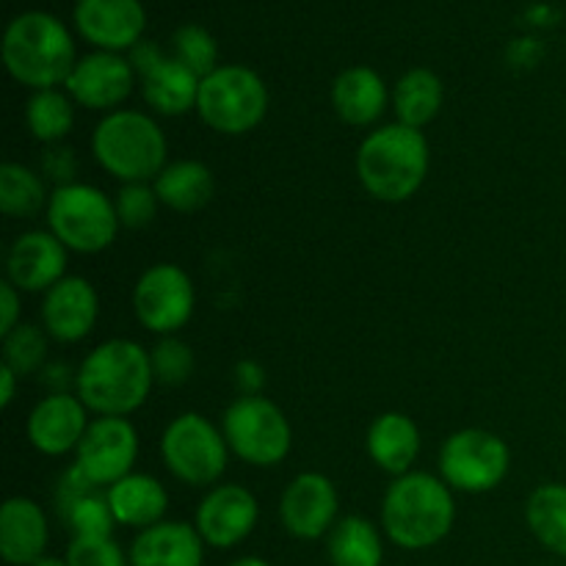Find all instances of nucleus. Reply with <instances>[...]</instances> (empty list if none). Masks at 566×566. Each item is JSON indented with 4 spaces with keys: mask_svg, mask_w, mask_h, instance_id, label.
<instances>
[{
    "mask_svg": "<svg viewBox=\"0 0 566 566\" xmlns=\"http://www.w3.org/2000/svg\"><path fill=\"white\" fill-rule=\"evenodd\" d=\"M136 77L130 59L122 53H108V50H94L77 59L64 88L75 99V105L105 116L111 111L125 108L136 88Z\"/></svg>",
    "mask_w": 566,
    "mask_h": 566,
    "instance_id": "16",
    "label": "nucleus"
},
{
    "mask_svg": "<svg viewBox=\"0 0 566 566\" xmlns=\"http://www.w3.org/2000/svg\"><path fill=\"white\" fill-rule=\"evenodd\" d=\"M105 495H108V506L116 525L133 528L136 534L164 523L166 512H169V492L149 473H136L133 470L130 475L111 484Z\"/></svg>",
    "mask_w": 566,
    "mask_h": 566,
    "instance_id": "25",
    "label": "nucleus"
},
{
    "mask_svg": "<svg viewBox=\"0 0 566 566\" xmlns=\"http://www.w3.org/2000/svg\"><path fill=\"white\" fill-rule=\"evenodd\" d=\"M525 525L547 553L566 558V484L547 481L536 486L525 501Z\"/></svg>",
    "mask_w": 566,
    "mask_h": 566,
    "instance_id": "29",
    "label": "nucleus"
},
{
    "mask_svg": "<svg viewBox=\"0 0 566 566\" xmlns=\"http://www.w3.org/2000/svg\"><path fill=\"white\" fill-rule=\"evenodd\" d=\"M75 28L97 50L122 53L142 42L147 14L142 0H77Z\"/></svg>",
    "mask_w": 566,
    "mask_h": 566,
    "instance_id": "20",
    "label": "nucleus"
},
{
    "mask_svg": "<svg viewBox=\"0 0 566 566\" xmlns=\"http://www.w3.org/2000/svg\"><path fill=\"white\" fill-rule=\"evenodd\" d=\"M70 249L44 227L28 230L11 241L6 254V280L20 293H48L66 276Z\"/></svg>",
    "mask_w": 566,
    "mask_h": 566,
    "instance_id": "18",
    "label": "nucleus"
},
{
    "mask_svg": "<svg viewBox=\"0 0 566 566\" xmlns=\"http://www.w3.org/2000/svg\"><path fill=\"white\" fill-rule=\"evenodd\" d=\"M171 55L180 64H186L193 75L208 77L210 72L219 70V44L210 36L208 28L202 25H182L171 36Z\"/></svg>",
    "mask_w": 566,
    "mask_h": 566,
    "instance_id": "35",
    "label": "nucleus"
},
{
    "mask_svg": "<svg viewBox=\"0 0 566 566\" xmlns=\"http://www.w3.org/2000/svg\"><path fill=\"white\" fill-rule=\"evenodd\" d=\"M44 332L50 340L75 346L94 332L99 318V296L86 276L66 274L59 285L50 287L39 307Z\"/></svg>",
    "mask_w": 566,
    "mask_h": 566,
    "instance_id": "19",
    "label": "nucleus"
},
{
    "mask_svg": "<svg viewBox=\"0 0 566 566\" xmlns=\"http://www.w3.org/2000/svg\"><path fill=\"white\" fill-rule=\"evenodd\" d=\"M260 523V503L243 484H216L193 512V528L210 551L241 547Z\"/></svg>",
    "mask_w": 566,
    "mask_h": 566,
    "instance_id": "15",
    "label": "nucleus"
},
{
    "mask_svg": "<svg viewBox=\"0 0 566 566\" xmlns=\"http://www.w3.org/2000/svg\"><path fill=\"white\" fill-rule=\"evenodd\" d=\"M385 531L363 514H346L324 539L332 566H381L385 564Z\"/></svg>",
    "mask_w": 566,
    "mask_h": 566,
    "instance_id": "27",
    "label": "nucleus"
},
{
    "mask_svg": "<svg viewBox=\"0 0 566 566\" xmlns=\"http://www.w3.org/2000/svg\"><path fill=\"white\" fill-rule=\"evenodd\" d=\"M160 205L171 213L191 216L208 208L216 193V177L208 164L197 158H177L164 166L153 180Z\"/></svg>",
    "mask_w": 566,
    "mask_h": 566,
    "instance_id": "26",
    "label": "nucleus"
},
{
    "mask_svg": "<svg viewBox=\"0 0 566 566\" xmlns=\"http://www.w3.org/2000/svg\"><path fill=\"white\" fill-rule=\"evenodd\" d=\"M280 525L298 542H318L329 536L340 520V492L335 481L318 470L293 475L276 503Z\"/></svg>",
    "mask_w": 566,
    "mask_h": 566,
    "instance_id": "13",
    "label": "nucleus"
},
{
    "mask_svg": "<svg viewBox=\"0 0 566 566\" xmlns=\"http://www.w3.org/2000/svg\"><path fill=\"white\" fill-rule=\"evenodd\" d=\"M138 448L142 440L130 418H92L75 451V464L94 486L108 490L133 473Z\"/></svg>",
    "mask_w": 566,
    "mask_h": 566,
    "instance_id": "14",
    "label": "nucleus"
},
{
    "mask_svg": "<svg viewBox=\"0 0 566 566\" xmlns=\"http://www.w3.org/2000/svg\"><path fill=\"white\" fill-rule=\"evenodd\" d=\"M442 103H446V86L442 77L429 66H415L403 72L392 86V114L401 125L423 130L426 125L440 116Z\"/></svg>",
    "mask_w": 566,
    "mask_h": 566,
    "instance_id": "28",
    "label": "nucleus"
},
{
    "mask_svg": "<svg viewBox=\"0 0 566 566\" xmlns=\"http://www.w3.org/2000/svg\"><path fill=\"white\" fill-rule=\"evenodd\" d=\"M77 155L70 144H50L44 147L42 158H39V175L50 182L53 188L70 186V182H77Z\"/></svg>",
    "mask_w": 566,
    "mask_h": 566,
    "instance_id": "38",
    "label": "nucleus"
},
{
    "mask_svg": "<svg viewBox=\"0 0 566 566\" xmlns=\"http://www.w3.org/2000/svg\"><path fill=\"white\" fill-rule=\"evenodd\" d=\"M354 169H357L359 186L376 202H409L429 177V138L423 130H415L401 122L374 127L359 142Z\"/></svg>",
    "mask_w": 566,
    "mask_h": 566,
    "instance_id": "3",
    "label": "nucleus"
},
{
    "mask_svg": "<svg viewBox=\"0 0 566 566\" xmlns=\"http://www.w3.org/2000/svg\"><path fill=\"white\" fill-rule=\"evenodd\" d=\"M50 182L25 164L6 160L0 166V213L9 219H36L48 210Z\"/></svg>",
    "mask_w": 566,
    "mask_h": 566,
    "instance_id": "30",
    "label": "nucleus"
},
{
    "mask_svg": "<svg viewBox=\"0 0 566 566\" xmlns=\"http://www.w3.org/2000/svg\"><path fill=\"white\" fill-rule=\"evenodd\" d=\"M269 86L243 64H221L199 83L197 114L219 136H247L269 114Z\"/></svg>",
    "mask_w": 566,
    "mask_h": 566,
    "instance_id": "7",
    "label": "nucleus"
},
{
    "mask_svg": "<svg viewBox=\"0 0 566 566\" xmlns=\"http://www.w3.org/2000/svg\"><path fill=\"white\" fill-rule=\"evenodd\" d=\"M25 127L42 147L64 144L75 127V99L66 94V88L31 92L25 103Z\"/></svg>",
    "mask_w": 566,
    "mask_h": 566,
    "instance_id": "31",
    "label": "nucleus"
},
{
    "mask_svg": "<svg viewBox=\"0 0 566 566\" xmlns=\"http://www.w3.org/2000/svg\"><path fill=\"white\" fill-rule=\"evenodd\" d=\"M61 523L72 536H114L116 520L111 514L105 490H92L59 512Z\"/></svg>",
    "mask_w": 566,
    "mask_h": 566,
    "instance_id": "34",
    "label": "nucleus"
},
{
    "mask_svg": "<svg viewBox=\"0 0 566 566\" xmlns=\"http://www.w3.org/2000/svg\"><path fill=\"white\" fill-rule=\"evenodd\" d=\"M232 457L249 468H280L293 451V426L269 396H238L221 415Z\"/></svg>",
    "mask_w": 566,
    "mask_h": 566,
    "instance_id": "9",
    "label": "nucleus"
},
{
    "mask_svg": "<svg viewBox=\"0 0 566 566\" xmlns=\"http://www.w3.org/2000/svg\"><path fill=\"white\" fill-rule=\"evenodd\" d=\"M457 525V497L434 473L412 470L392 479L381 497V531L398 551L420 553L442 545Z\"/></svg>",
    "mask_w": 566,
    "mask_h": 566,
    "instance_id": "2",
    "label": "nucleus"
},
{
    "mask_svg": "<svg viewBox=\"0 0 566 566\" xmlns=\"http://www.w3.org/2000/svg\"><path fill=\"white\" fill-rule=\"evenodd\" d=\"M50 335L44 326L25 324L22 321L17 329L3 335V363L6 368L14 370L20 379L28 376H39L50 363Z\"/></svg>",
    "mask_w": 566,
    "mask_h": 566,
    "instance_id": "32",
    "label": "nucleus"
},
{
    "mask_svg": "<svg viewBox=\"0 0 566 566\" xmlns=\"http://www.w3.org/2000/svg\"><path fill=\"white\" fill-rule=\"evenodd\" d=\"M230 446L221 426L199 412H182L166 423L160 434V459L171 479L193 490L219 484L230 464Z\"/></svg>",
    "mask_w": 566,
    "mask_h": 566,
    "instance_id": "8",
    "label": "nucleus"
},
{
    "mask_svg": "<svg viewBox=\"0 0 566 566\" xmlns=\"http://www.w3.org/2000/svg\"><path fill=\"white\" fill-rule=\"evenodd\" d=\"M64 558L70 566H130V556L114 536H72Z\"/></svg>",
    "mask_w": 566,
    "mask_h": 566,
    "instance_id": "37",
    "label": "nucleus"
},
{
    "mask_svg": "<svg viewBox=\"0 0 566 566\" xmlns=\"http://www.w3.org/2000/svg\"><path fill=\"white\" fill-rule=\"evenodd\" d=\"M50 523L33 497L14 495L0 506V556L9 566H33L48 556Z\"/></svg>",
    "mask_w": 566,
    "mask_h": 566,
    "instance_id": "21",
    "label": "nucleus"
},
{
    "mask_svg": "<svg viewBox=\"0 0 566 566\" xmlns=\"http://www.w3.org/2000/svg\"><path fill=\"white\" fill-rule=\"evenodd\" d=\"M332 108L348 127H376L392 105V92L374 66H348L332 81Z\"/></svg>",
    "mask_w": 566,
    "mask_h": 566,
    "instance_id": "23",
    "label": "nucleus"
},
{
    "mask_svg": "<svg viewBox=\"0 0 566 566\" xmlns=\"http://www.w3.org/2000/svg\"><path fill=\"white\" fill-rule=\"evenodd\" d=\"M227 566H274V564L265 562V558H260V556H241V558H235V562H230Z\"/></svg>",
    "mask_w": 566,
    "mask_h": 566,
    "instance_id": "42",
    "label": "nucleus"
},
{
    "mask_svg": "<svg viewBox=\"0 0 566 566\" xmlns=\"http://www.w3.org/2000/svg\"><path fill=\"white\" fill-rule=\"evenodd\" d=\"M17 381H22L20 376H17L11 368H6V365H0V407L3 409H9L11 403H14Z\"/></svg>",
    "mask_w": 566,
    "mask_h": 566,
    "instance_id": "41",
    "label": "nucleus"
},
{
    "mask_svg": "<svg viewBox=\"0 0 566 566\" xmlns=\"http://www.w3.org/2000/svg\"><path fill=\"white\" fill-rule=\"evenodd\" d=\"M208 545L202 542L193 523L186 520H164L144 528L130 542V566H205Z\"/></svg>",
    "mask_w": 566,
    "mask_h": 566,
    "instance_id": "22",
    "label": "nucleus"
},
{
    "mask_svg": "<svg viewBox=\"0 0 566 566\" xmlns=\"http://www.w3.org/2000/svg\"><path fill=\"white\" fill-rule=\"evenodd\" d=\"M88 415L92 412L75 392H48L28 412V442H31L33 451L50 459L75 453L88 423H92Z\"/></svg>",
    "mask_w": 566,
    "mask_h": 566,
    "instance_id": "17",
    "label": "nucleus"
},
{
    "mask_svg": "<svg viewBox=\"0 0 566 566\" xmlns=\"http://www.w3.org/2000/svg\"><path fill=\"white\" fill-rule=\"evenodd\" d=\"M232 381H235L238 396H263L269 374L258 359H238L232 368Z\"/></svg>",
    "mask_w": 566,
    "mask_h": 566,
    "instance_id": "39",
    "label": "nucleus"
},
{
    "mask_svg": "<svg viewBox=\"0 0 566 566\" xmlns=\"http://www.w3.org/2000/svg\"><path fill=\"white\" fill-rule=\"evenodd\" d=\"M420 448H423L420 426L407 412H381L379 418H374V423L368 426V434H365L368 459L392 479L412 473Z\"/></svg>",
    "mask_w": 566,
    "mask_h": 566,
    "instance_id": "24",
    "label": "nucleus"
},
{
    "mask_svg": "<svg viewBox=\"0 0 566 566\" xmlns=\"http://www.w3.org/2000/svg\"><path fill=\"white\" fill-rule=\"evenodd\" d=\"M127 59L142 81L144 103L155 116H186L188 111H197L202 77L193 75L175 55L142 39Z\"/></svg>",
    "mask_w": 566,
    "mask_h": 566,
    "instance_id": "12",
    "label": "nucleus"
},
{
    "mask_svg": "<svg viewBox=\"0 0 566 566\" xmlns=\"http://www.w3.org/2000/svg\"><path fill=\"white\" fill-rule=\"evenodd\" d=\"M133 315L155 337L177 335L197 310V285L177 263H155L142 271L130 293Z\"/></svg>",
    "mask_w": 566,
    "mask_h": 566,
    "instance_id": "11",
    "label": "nucleus"
},
{
    "mask_svg": "<svg viewBox=\"0 0 566 566\" xmlns=\"http://www.w3.org/2000/svg\"><path fill=\"white\" fill-rule=\"evenodd\" d=\"M149 363H153L155 385L182 387L197 370V354L180 335H166L155 337L149 346Z\"/></svg>",
    "mask_w": 566,
    "mask_h": 566,
    "instance_id": "33",
    "label": "nucleus"
},
{
    "mask_svg": "<svg viewBox=\"0 0 566 566\" xmlns=\"http://www.w3.org/2000/svg\"><path fill=\"white\" fill-rule=\"evenodd\" d=\"M437 470L453 492L486 495L509 479L512 448L495 431L459 429L442 442Z\"/></svg>",
    "mask_w": 566,
    "mask_h": 566,
    "instance_id": "10",
    "label": "nucleus"
},
{
    "mask_svg": "<svg viewBox=\"0 0 566 566\" xmlns=\"http://www.w3.org/2000/svg\"><path fill=\"white\" fill-rule=\"evenodd\" d=\"M92 155L114 180L153 182L169 164V138L155 114L119 108L105 114L92 130Z\"/></svg>",
    "mask_w": 566,
    "mask_h": 566,
    "instance_id": "5",
    "label": "nucleus"
},
{
    "mask_svg": "<svg viewBox=\"0 0 566 566\" xmlns=\"http://www.w3.org/2000/svg\"><path fill=\"white\" fill-rule=\"evenodd\" d=\"M22 324V293L9 280L0 285V337Z\"/></svg>",
    "mask_w": 566,
    "mask_h": 566,
    "instance_id": "40",
    "label": "nucleus"
},
{
    "mask_svg": "<svg viewBox=\"0 0 566 566\" xmlns=\"http://www.w3.org/2000/svg\"><path fill=\"white\" fill-rule=\"evenodd\" d=\"M33 566H70V562H66L64 556H50V553H48V556L39 558V562Z\"/></svg>",
    "mask_w": 566,
    "mask_h": 566,
    "instance_id": "43",
    "label": "nucleus"
},
{
    "mask_svg": "<svg viewBox=\"0 0 566 566\" xmlns=\"http://www.w3.org/2000/svg\"><path fill=\"white\" fill-rule=\"evenodd\" d=\"M3 64L6 72L31 92L66 86V77L77 64L72 33L48 11H25L6 28Z\"/></svg>",
    "mask_w": 566,
    "mask_h": 566,
    "instance_id": "4",
    "label": "nucleus"
},
{
    "mask_svg": "<svg viewBox=\"0 0 566 566\" xmlns=\"http://www.w3.org/2000/svg\"><path fill=\"white\" fill-rule=\"evenodd\" d=\"M114 205L122 230H147L164 208L153 182H125L114 193Z\"/></svg>",
    "mask_w": 566,
    "mask_h": 566,
    "instance_id": "36",
    "label": "nucleus"
},
{
    "mask_svg": "<svg viewBox=\"0 0 566 566\" xmlns=\"http://www.w3.org/2000/svg\"><path fill=\"white\" fill-rule=\"evenodd\" d=\"M44 221H48V230L72 254L105 252L114 247L122 230L114 197H108L103 188L81 180L53 188Z\"/></svg>",
    "mask_w": 566,
    "mask_h": 566,
    "instance_id": "6",
    "label": "nucleus"
},
{
    "mask_svg": "<svg viewBox=\"0 0 566 566\" xmlns=\"http://www.w3.org/2000/svg\"><path fill=\"white\" fill-rule=\"evenodd\" d=\"M75 370V396L94 418H130L149 401L155 387L149 348L130 337L103 340Z\"/></svg>",
    "mask_w": 566,
    "mask_h": 566,
    "instance_id": "1",
    "label": "nucleus"
}]
</instances>
